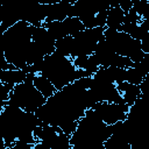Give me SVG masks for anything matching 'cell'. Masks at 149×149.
I'll list each match as a JSON object with an SVG mask.
<instances>
[{
	"label": "cell",
	"instance_id": "6da1fadb",
	"mask_svg": "<svg viewBox=\"0 0 149 149\" xmlns=\"http://www.w3.org/2000/svg\"><path fill=\"white\" fill-rule=\"evenodd\" d=\"M31 42V24L27 21H19L1 34L2 55L10 64L23 70L28 65L27 54Z\"/></svg>",
	"mask_w": 149,
	"mask_h": 149
},
{
	"label": "cell",
	"instance_id": "7a4b0ae2",
	"mask_svg": "<svg viewBox=\"0 0 149 149\" xmlns=\"http://www.w3.org/2000/svg\"><path fill=\"white\" fill-rule=\"evenodd\" d=\"M40 73L44 74L57 90H62L77 79V68L72 58L58 51L44 57L43 68Z\"/></svg>",
	"mask_w": 149,
	"mask_h": 149
},
{
	"label": "cell",
	"instance_id": "3957f363",
	"mask_svg": "<svg viewBox=\"0 0 149 149\" xmlns=\"http://www.w3.org/2000/svg\"><path fill=\"white\" fill-rule=\"evenodd\" d=\"M112 0H77L71 3L69 16H77L85 28L106 27L107 13Z\"/></svg>",
	"mask_w": 149,
	"mask_h": 149
},
{
	"label": "cell",
	"instance_id": "277c9868",
	"mask_svg": "<svg viewBox=\"0 0 149 149\" xmlns=\"http://www.w3.org/2000/svg\"><path fill=\"white\" fill-rule=\"evenodd\" d=\"M34 73H28L23 83L15 85L7 102L16 105L26 112L36 113L37 109L45 104L47 98L34 85Z\"/></svg>",
	"mask_w": 149,
	"mask_h": 149
},
{
	"label": "cell",
	"instance_id": "5b68a950",
	"mask_svg": "<svg viewBox=\"0 0 149 149\" xmlns=\"http://www.w3.org/2000/svg\"><path fill=\"white\" fill-rule=\"evenodd\" d=\"M104 38L108 42V44L116 54L129 57L134 63L141 61L146 55V52L141 48V41L135 40L129 34L122 30L105 28Z\"/></svg>",
	"mask_w": 149,
	"mask_h": 149
},
{
	"label": "cell",
	"instance_id": "8992f818",
	"mask_svg": "<svg viewBox=\"0 0 149 149\" xmlns=\"http://www.w3.org/2000/svg\"><path fill=\"white\" fill-rule=\"evenodd\" d=\"M106 27L85 28L83 31L72 36L71 58L78 56H90L94 52L99 41L104 38V31Z\"/></svg>",
	"mask_w": 149,
	"mask_h": 149
},
{
	"label": "cell",
	"instance_id": "52a82bcc",
	"mask_svg": "<svg viewBox=\"0 0 149 149\" xmlns=\"http://www.w3.org/2000/svg\"><path fill=\"white\" fill-rule=\"evenodd\" d=\"M92 108L99 114V116L106 125H113L119 121L126 120L129 112V106L127 104H116L107 101H99L94 104Z\"/></svg>",
	"mask_w": 149,
	"mask_h": 149
},
{
	"label": "cell",
	"instance_id": "ba28073f",
	"mask_svg": "<svg viewBox=\"0 0 149 149\" xmlns=\"http://www.w3.org/2000/svg\"><path fill=\"white\" fill-rule=\"evenodd\" d=\"M31 38L45 56L56 51V40L51 36L44 26L31 24Z\"/></svg>",
	"mask_w": 149,
	"mask_h": 149
},
{
	"label": "cell",
	"instance_id": "9c48e42d",
	"mask_svg": "<svg viewBox=\"0 0 149 149\" xmlns=\"http://www.w3.org/2000/svg\"><path fill=\"white\" fill-rule=\"evenodd\" d=\"M116 88L119 90L120 94L122 95V99H123L125 104H127L129 107L132 105H134V102L141 97L140 85L130 84L127 80H125L120 84H116Z\"/></svg>",
	"mask_w": 149,
	"mask_h": 149
},
{
	"label": "cell",
	"instance_id": "30bf717a",
	"mask_svg": "<svg viewBox=\"0 0 149 149\" xmlns=\"http://www.w3.org/2000/svg\"><path fill=\"white\" fill-rule=\"evenodd\" d=\"M71 3L66 1H61L57 3L48 5L47 7V19L44 22L51 21H63L69 16V9Z\"/></svg>",
	"mask_w": 149,
	"mask_h": 149
},
{
	"label": "cell",
	"instance_id": "8fae6325",
	"mask_svg": "<svg viewBox=\"0 0 149 149\" xmlns=\"http://www.w3.org/2000/svg\"><path fill=\"white\" fill-rule=\"evenodd\" d=\"M126 13L121 9L120 6L111 7L107 13V20H106V28L120 30L121 26L123 24Z\"/></svg>",
	"mask_w": 149,
	"mask_h": 149
},
{
	"label": "cell",
	"instance_id": "7c38bea8",
	"mask_svg": "<svg viewBox=\"0 0 149 149\" xmlns=\"http://www.w3.org/2000/svg\"><path fill=\"white\" fill-rule=\"evenodd\" d=\"M28 73L22 69H10V70H0V81L1 83H9L13 85H17L23 83Z\"/></svg>",
	"mask_w": 149,
	"mask_h": 149
},
{
	"label": "cell",
	"instance_id": "4fadbf2b",
	"mask_svg": "<svg viewBox=\"0 0 149 149\" xmlns=\"http://www.w3.org/2000/svg\"><path fill=\"white\" fill-rule=\"evenodd\" d=\"M33 81H34V85L36 86V88L47 99L50 98V97H52L56 93V91H57V88L54 86V84L44 74H42V73H36L34 76V80Z\"/></svg>",
	"mask_w": 149,
	"mask_h": 149
},
{
	"label": "cell",
	"instance_id": "5bb4252c",
	"mask_svg": "<svg viewBox=\"0 0 149 149\" xmlns=\"http://www.w3.org/2000/svg\"><path fill=\"white\" fill-rule=\"evenodd\" d=\"M62 22L64 24V28H65L68 35H70V36H73V35H76V34H78L85 29L84 23L77 16H68Z\"/></svg>",
	"mask_w": 149,
	"mask_h": 149
},
{
	"label": "cell",
	"instance_id": "9a60e30c",
	"mask_svg": "<svg viewBox=\"0 0 149 149\" xmlns=\"http://www.w3.org/2000/svg\"><path fill=\"white\" fill-rule=\"evenodd\" d=\"M43 26L48 29V31L51 34V36L58 41L61 38H64L68 35L65 28H64V24L62 21H51V22H43Z\"/></svg>",
	"mask_w": 149,
	"mask_h": 149
},
{
	"label": "cell",
	"instance_id": "2e32d148",
	"mask_svg": "<svg viewBox=\"0 0 149 149\" xmlns=\"http://www.w3.org/2000/svg\"><path fill=\"white\" fill-rule=\"evenodd\" d=\"M71 45H72V36H66L64 38H61L56 41V51L59 54L70 57L71 55Z\"/></svg>",
	"mask_w": 149,
	"mask_h": 149
},
{
	"label": "cell",
	"instance_id": "e0dca14e",
	"mask_svg": "<svg viewBox=\"0 0 149 149\" xmlns=\"http://www.w3.org/2000/svg\"><path fill=\"white\" fill-rule=\"evenodd\" d=\"M144 79V76L134 66L128 68L127 72H126V80L130 84H135V85H140Z\"/></svg>",
	"mask_w": 149,
	"mask_h": 149
},
{
	"label": "cell",
	"instance_id": "ac0fdd59",
	"mask_svg": "<svg viewBox=\"0 0 149 149\" xmlns=\"http://www.w3.org/2000/svg\"><path fill=\"white\" fill-rule=\"evenodd\" d=\"M134 68H136L144 77L149 74V54H146L143 56V58L136 63H134L133 65Z\"/></svg>",
	"mask_w": 149,
	"mask_h": 149
},
{
	"label": "cell",
	"instance_id": "d6986e66",
	"mask_svg": "<svg viewBox=\"0 0 149 149\" xmlns=\"http://www.w3.org/2000/svg\"><path fill=\"white\" fill-rule=\"evenodd\" d=\"M15 85L9 83H1L0 81V101H7L9 99V94L13 91Z\"/></svg>",
	"mask_w": 149,
	"mask_h": 149
},
{
	"label": "cell",
	"instance_id": "ffe728a7",
	"mask_svg": "<svg viewBox=\"0 0 149 149\" xmlns=\"http://www.w3.org/2000/svg\"><path fill=\"white\" fill-rule=\"evenodd\" d=\"M118 1H119V6L125 13H128L133 8V0H118Z\"/></svg>",
	"mask_w": 149,
	"mask_h": 149
},
{
	"label": "cell",
	"instance_id": "44dd1931",
	"mask_svg": "<svg viewBox=\"0 0 149 149\" xmlns=\"http://www.w3.org/2000/svg\"><path fill=\"white\" fill-rule=\"evenodd\" d=\"M141 48L146 54H149V37L141 41Z\"/></svg>",
	"mask_w": 149,
	"mask_h": 149
},
{
	"label": "cell",
	"instance_id": "7402d4cb",
	"mask_svg": "<svg viewBox=\"0 0 149 149\" xmlns=\"http://www.w3.org/2000/svg\"><path fill=\"white\" fill-rule=\"evenodd\" d=\"M38 1H40V0H38Z\"/></svg>",
	"mask_w": 149,
	"mask_h": 149
}]
</instances>
